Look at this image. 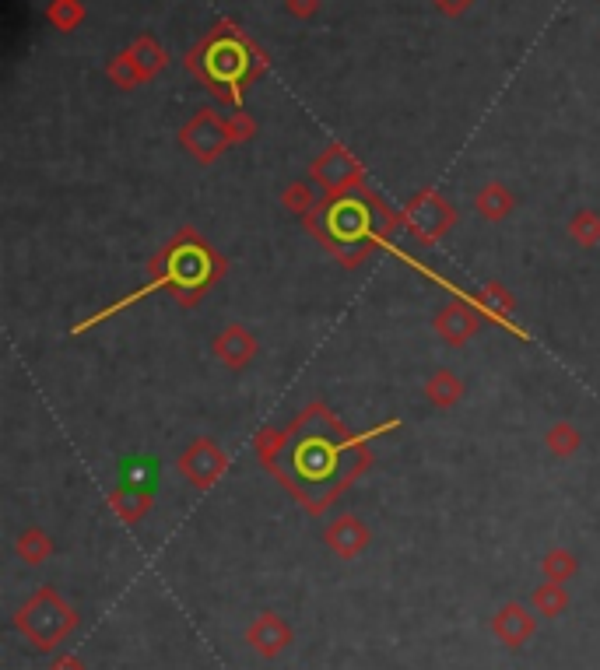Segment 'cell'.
<instances>
[{
	"instance_id": "obj_1",
	"label": "cell",
	"mask_w": 600,
	"mask_h": 670,
	"mask_svg": "<svg viewBox=\"0 0 600 670\" xmlns=\"http://www.w3.org/2000/svg\"><path fill=\"white\" fill-rule=\"evenodd\" d=\"M225 141H229V134H225V127L215 116H200V120L186 130V144H190L200 158H215L218 151L225 148Z\"/></svg>"
},
{
	"instance_id": "obj_2",
	"label": "cell",
	"mask_w": 600,
	"mask_h": 670,
	"mask_svg": "<svg viewBox=\"0 0 600 670\" xmlns=\"http://www.w3.org/2000/svg\"><path fill=\"white\" fill-rule=\"evenodd\" d=\"M330 232L341 239H362L369 232V214L362 211L358 204H337L330 211Z\"/></svg>"
},
{
	"instance_id": "obj_3",
	"label": "cell",
	"mask_w": 600,
	"mask_h": 670,
	"mask_svg": "<svg viewBox=\"0 0 600 670\" xmlns=\"http://www.w3.org/2000/svg\"><path fill=\"white\" fill-rule=\"evenodd\" d=\"M453 214L446 211L443 204H439L436 197H422L415 204V211H411V221H415V229H418V236H436L439 229H446V221H450Z\"/></svg>"
},
{
	"instance_id": "obj_4",
	"label": "cell",
	"mask_w": 600,
	"mask_h": 670,
	"mask_svg": "<svg viewBox=\"0 0 600 670\" xmlns=\"http://www.w3.org/2000/svg\"><path fill=\"white\" fill-rule=\"evenodd\" d=\"M243 67H246V57L236 50V46H229V43L215 46V53H211V71H215L218 81H222V78L232 81L239 71H243Z\"/></svg>"
},
{
	"instance_id": "obj_5",
	"label": "cell",
	"mask_w": 600,
	"mask_h": 670,
	"mask_svg": "<svg viewBox=\"0 0 600 670\" xmlns=\"http://www.w3.org/2000/svg\"><path fill=\"white\" fill-rule=\"evenodd\" d=\"M471 316L464 313L460 306H446L443 316H439V330L446 334V341H464L467 334H471Z\"/></svg>"
},
{
	"instance_id": "obj_6",
	"label": "cell",
	"mask_w": 600,
	"mask_h": 670,
	"mask_svg": "<svg viewBox=\"0 0 600 670\" xmlns=\"http://www.w3.org/2000/svg\"><path fill=\"white\" fill-rule=\"evenodd\" d=\"M250 351H253V341L243 334V330H229V334H222V341H218V355L229 358L232 365L246 362Z\"/></svg>"
},
{
	"instance_id": "obj_7",
	"label": "cell",
	"mask_w": 600,
	"mask_h": 670,
	"mask_svg": "<svg viewBox=\"0 0 600 670\" xmlns=\"http://www.w3.org/2000/svg\"><path fill=\"white\" fill-rule=\"evenodd\" d=\"M478 204L485 207V211L492 214V218H499L502 207H509V197H499V193H495V190H488L485 197H478Z\"/></svg>"
},
{
	"instance_id": "obj_8",
	"label": "cell",
	"mask_w": 600,
	"mask_h": 670,
	"mask_svg": "<svg viewBox=\"0 0 600 670\" xmlns=\"http://www.w3.org/2000/svg\"><path fill=\"white\" fill-rule=\"evenodd\" d=\"M439 4H443V8H453V11H457L460 4H467V0H439Z\"/></svg>"
}]
</instances>
